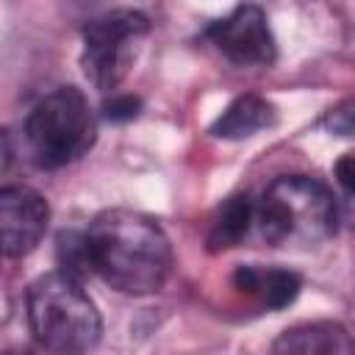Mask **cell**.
<instances>
[{"mask_svg":"<svg viewBox=\"0 0 355 355\" xmlns=\"http://www.w3.org/2000/svg\"><path fill=\"white\" fill-rule=\"evenodd\" d=\"M89 269L122 294H153L172 269V247L161 225L139 211L111 208L86 230Z\"/></svg>","mask_w":355,"mask_h":355,"instance_id":"cell-1","label":"cell"},{"mask_svg":"<svg viewBox=\"0 0 355 355\" xmlns=\"http://www.w3.org/2000/svg\"><path fill=\"white\" fill-rule=\"evenodd\" d=\"M338 222L330 189L308 175H283L255 202V230L272 247L308 250L322 244Z\"/></svg>","mask_w":355,"mask_h":355,"instance_id":"cell-2","label":"cell"},{"mask_svg":"<svg viewBox=\"0 0 355 355\" xmlns=\"http://www.w3.org/2000/svg\"><path fill=\"white\" fill-rule=\"evenodd\" d=\"M28 324L33 338L55 355H83L103 333L97 305L78 277L50 272L28 288Z\"/></svg>","mask_w":355,"mask_h":355,"instance_id":"cell-3","label":"cell"},{"mask_svg":"<svg viewBox=\"0 0 355 355\" xmlns=\"http://www.w3.org/2000/svg\"><path fill=\"white\" fill-rule=\"evenodd\" d=\"M97 136L94 114L75 86H61L42 97L22 125V139L31 161L44 169H58L78 161Z\"/></svg>","mask_w":355,"mask_h":355,"instance_id":"cell-4","label":"cell"},{"mask_svg":"<svg viewBox=\"0 0 355 355\" xmlns=\"http://www.w3.org/2000/svg\"><path fill=\"white\" fill-rule=\"evenodd\" d=\"M150 19L139 11H108L83 28V72L86 78L108 92L114 89L130 64L133 44L147 33Z\"/></svg>","mask_w":355,"mask_h":355,"instance_id":"cell-5","label":"cell"},{"mask_svg":"<svg viewBox=\"0 0 355 355\" xmlns=\"http://www.w3.org/2000/svg\"><path fill=\"white\" fill-rule=\"evenodd\" d=\"M211 44L239 67H269L277 55L269 19L258 6H239L216 19L208 33Z\"/></svg>","mask_w":355,"mask_h":355,"instance_id":"cell-6","label":"cell"},{"mask_svg":"<svg viewBox=\"0 0 355 355\" xmlns=\"http://www.w3.org/2000/svg\"><path fill=\"white\" fill-rule=\"evenodd\" d=\"M50 222L47 200L28 186H6L0 191V241L8 258L31 252Z\"/></svg>","mask_w":355,"mask_h":355,"instance_id":"cell-7","label":"cell"},{"mask_svg":"<svg viewBox=\"0 0 355 355\" xmlns=\"http://www.w3.org/2000/svg\"><path fill=\"white\" fill-rule=\"evenodd\" d=\"M272 355H355V338L338 322H302L277 336Z\"/></svg>","mask_w":355,"mask_h":355,"instance_id":"cell-8","label":"cell"},{"mask_svg":"<svg viewBox=\"0 0 355 355\" xmlns=\"http://www.w3.org/2000/svg\"><path fill=\"white\" fill-rule=\"evenodd\" d=\"M233 283L239 291L250 294L252 300H258L263 308H286L297 300L302 280L300 275H294L291 269H280V266H239L233 275Z\"/></svg>","mask_w":355,"mask_h":355,"instance_id":"cell-9","label":"cell"},{"mask_svg":"<svg viewBox=\"0 0 355 355\" xmlns=\"http://www.w3.org/2000/svg\"><path fill=\"white\" fill-rule=\"evenodd\" d=\"M277 119L275 105L266 103L258 94H244L239 100H233L219 119L211 125V133L216 139H250L266 128H272Z\"/></svg>","mask_w":355,"mask_h":355,"instance_id":"cell-10","label":"cell"},{"mask_svg":"<svg viewBox=\"0 0 355 355\" xmlns=\"http://www.w3.org/2000/svg\"><path fill=\"white\" fill-rule=\"evenodd\" d=\"M255 227V202L247 194L227 197L225 205L219 208L211 233H208V250L219 252L227 247H236L250 230Z\"/></svg>","mask_w":355,"mask_h":355,"instance_id":"cell-11","label":"cell"},{"mask_svg":"<svg viewBox=\"0 0 355 355\" xmlns=\"http://www.w3.org/2000/svg\"><path fill=\"white\" fill-rule=\"evenodd\" d=\"M139 108H141V103H139L136 97H130V94H119V97H111V100L103 105V114H105L108 119L122 122V119H133V116L139 114Z\"/></svg>","mask_w":355,"mask_h":355,"instance_id":"cell-12","label":"cell"},{"mask_svg":"<svg viewBox=\"0 0 355 355\" xmlns=\"http://www.w3.org/2000/svg\"><path fill=\"white\" fill-rule=\"evenodd\" d=\"M336 178H338V183H341L349 194H355V153H347V155L336 164Z\"/></svg>","mask_w":355,"mask_h":355,"instance_id":"cell-13","label":"cell"},{"mask_svg":"<svg viewBox=\"0 0 355 355\" xmlns=\"http://www.w3.org/2000/svg\"><path fill=\"white\" fill-rule=\"evenodd\" d=\"M338 214L344 216V222H349V227H355V194H349L344 200V205L338 208Z\"/></svg>","mask_w":355,"mask_h":355,"instance_id":"cell-14","label":"cell"}]
</instances>
